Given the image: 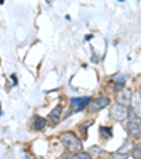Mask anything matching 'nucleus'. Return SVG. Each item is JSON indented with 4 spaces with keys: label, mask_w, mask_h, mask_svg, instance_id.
<instances>
[{
    "label": "nucleus",
    "mask_w": 141,
    "mask_h": 159,
    "mask_svg": "<svg viewBox=\"0 0 141 159\" xmlns=\"http://www.w3.org/2000/svg\"><path fill=\"white\" fill-rule=\"evenodd\" d=\"M100 135H102L103 138H110L111 137V129L106 128V127H100Z\"/></svg>",
    "instance_id": "obj_11"
},
{
    "label": "nucleus",
    "mask_w": 141,
    "mask_h": 159,
    "mask_svg": "<svg viewBox=\"0 0 141 159\" xmlns=\"http://www.w3.org/2000/svg\"><path fill=\"white\" fill-rule=\"evenodd\" d=\"M90 97H75V99H71V106L75 107L76 111H81L86 107L87 104H90Z\"/></svg>",
    "instance_id": "obj_4"
},
{
    "label": "nucleus",
    "mask_w": 141,
    "mask_h": 159,
    "mask_svg": "<svg viewBox=\"0 0 141 159\" xmlns=\"http://www.w3.org/2000/svg\"><path fill=\"white\" fill-rule=\"evenodd\" d=\"M109 103H110V99L106 96H102V97H97V99L92 100V103L89 104V108H90V111H99L102 108L107 107Z\"/></svg>",
    "instance_id": "obj_3"
},
{
    "label": "nucleus",
    "mask_w": 141,
    "mask_h": 159,
    "mask_svg": "<svg viewBox=\"0 0 141 159\" xmlns=\"http://www.w3.org/2000/svg\"><path fill=\"white\" fill-rule=\"evenodd\" d=\"M130 147H131V144H130V139H127V141H124L123 147H121V149L119 151V152H120V153H126L127 151L130 149Z\"/></svg>",
    "instance_id": "obj_13"
},
{
    "label": "nucleus",
    "mask_w": 141,
    "mask_h": 159,
    "mask_svg": "<svg viewBox=\"0 0 141 159\" xmlns=\"http://www.w3.org/2000/svg\"><path fill=\"white\" fill-rule=\"evenodd\" d=\"M131 92L130 90H126V89H123V90H120L119 93H117V97H116V100H117V103L119 104H123V106H127V104H130V102H131Z\"/></svg>",
    "instance_id": "obj_5"
},
{
    "label": "nucleus",
    "mask_w": 141,
    "mask_h": 159,
    "mask_svg": "<svg viewBox=\"0 0 141 159\" xmlns=\"http://www.w3.org/2000/svg\"><path fill=\"white\" fill-rule=\"evenodd\" d=\"M33 125H34V128L35 129H42L45 125H47V121H45V118L40 117V116H35V117H34Z\"/></svg>",
    "instance_id": "obj_8"
},
{
    "label": "nucleus",
    "mask_w": 141,
    "mask_h": 159,
    "mask_svg": "<svg viewBox=\"0 0 141 159\" xmlns=\"http://www.w3.org/2000/svg\"><path fill=\"white\" fill-rule=\"evenodd\" d=\"M113 159H127V155L126 153L116 152V153H113Z\"/></svg>",
    "instance_id": "obj_14"
},
{
    "label": "nucleus",
    "mask_w": 141,
    "mask_h": 159,
    "mask_svg": "<svg viewBox=\"0 0 141 159\" xmlns=\"http://www.w3.org/2000/svg\"><path fill=\"white\" fill-rule=\"evenodd\" d=\"M61 116H62V106L58 104L57 107L54 108V110L51 111V114H49V121H51L52 124H58V121H59Z\"/></svg>",
    "instance_id": "obj_7"
},
{
    "label": "nucleus",
    "mask_w": 141,
    "mask_h": 159,
    "mask_svg": "<svg viewBox=\"0 0 141 159\" xmlns=\"http://www.w3.org/2000/svg\"><path fill=\"white\" fill-rule=\"evenodd\" d=\"M59 138H61V141H62V144L65 145L69 151H72V152H82V141L73 132H69V131L62 132Z\"/></svg>",
    "instance_id": "obj_1"
},
{
    "label": "nucleus",
    "mask_w": 141,
    "mask_h": 159,
    "mask_svg": "<svg viewBox=\"0 0 141 159\" xmlns=\"http://www.w3.org/2000/svg\"><path fill=\"white\" fill-rule=\"evenodd\" d=\"M129 117H131V118L135 117V113H134V110H133V108H129Z\"/></svg>",
    "instance_id": "obj_16"
},
{
    "label": "nucleus",
    "mask_w": 141,
    "mask_h": 159,
    "mask_svg": "<svg viewBox=\"0 0 141 159\" xmlns=\"http://www.w3.org/2000/svg\"><path fill=\"white\" fill-rule=\"evenodd\" d=\"M90 151H92L93 153H103V151H100L99 147H92V149H90Z\"/></svg>",
    "instance_id": "obj_15"
},
{
    "label": "nucleus",
    "mask_w": 141,
    "mask_h": 159,
    "mask_svg": "<svg viewBox=\"0 0 141 159\" xmlns=\"http://www.w3.org/2000/svg\"><path fill=\"white\" fill-rule=\"evenodd\" d=\"M131 155L134 159H141V144H137L134 148H133Z\"/></svg>",
    "instance_id": "obj_10"
},
{
    "label": "nucleus",
    "mask_w": 141,
    "mask_h": 159,
    "mask_svg": "<svg viewBox=\"0 0 141 159\" xmlns=\"http://www.w3.org/2000/svg\"><path fill=\"white\" fill-rule=\"evenodd\" d=\"M110 116H111V118H114L116 121H123V120H126V118L129 117V108H127L126 106L119 104V103H117V104L111 106Z\"/></svg>",
    "instance_id": "obj_2"
},
{
    "label": "nucleus",
    "mask_w": 141,
    "mask_h": 159,
    "mask_svg": "<svg viewBox=\"0 0 141 159\" xmlns=\"http://www.w3.org/2000/svg\"><path fill=\"white\" fill-rule=\"evenodd\" d=\"M124 84H126V78H124L123 75H120L119 78L114 80V90L116 92H120V90H123Z\"/></svg>",
    "instance_id": "obj_9"
},
{
    "label": "nucleus",
    "mask_w": 141,
    "mask_h": 159,
    "mask_svg": "<svg viewBox=\"0 0 141 159\" xmlns=\"http://www.w3.org/2000/svg\"><path fill=\"white\" fill-rule=\"evenodd\" d=\"M75 159H92V156L87 152H78L75 155Z\"/></svg>",
    "instance_id": "obj_12"
},
{
    "label": "nucleus",
    "mask_w": 141,
    "mask_h": 159,
    "mask_svg": "<svg viewBox=\"0 0 141 159\" xmlns=\"http://www.w3.org/2000/svg\"><path fill=\"white\" fill-rule=\"evenodd\" d=\"M140 94H141V89H140Z\"/></svg>",
    "instance_id": "obj_17"
},
{
    "label": "nucleus",
    "mask_w": 141,
    "mask_h": 159,
    "mask_svg": "<svg viewBox=\"0 0 141 159\" xmlns=\"http://www.w3.org/2000/svg\"><path fill=\"white\" fill-rule=\"evenodd\" d=\"M127 131L130 132V135H131L133 138H140L141 128L135 121H129V124H127Z\"/></svg>",
    "instance_id": "obj_6"
}]
</instances>
